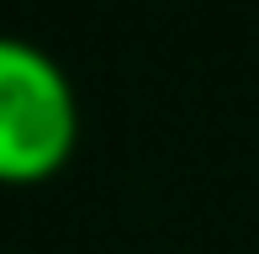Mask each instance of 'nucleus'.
I'll return each instance as SVG.
<instances>
[{"mask_svg": "<svg viewBox=\"0 0 259 254\" xmlns=\"http://www.w3.org/2000/svg\"><path fill=\"white\" fill-rule=\"evenodd\" d=\"M74 85L42 48L0 37V186H37L74 159Z\"/></svg>", "mask_w": 259, "mask_h": 254, "instance_id": "nucleus-1", "label": "nucleus"}]
</instances>
